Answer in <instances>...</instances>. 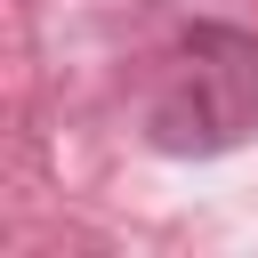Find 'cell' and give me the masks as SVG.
Segmentation results:
<instances>
[{
  "label": "cell",
  "instance_id": "cell-1",
  "mask_svg": "<svg viewBox=\"0 0 258 258\" xmlns=\"http://www.w3.org/2000/svg\"><path fill=\"white\" fill-rule=\"evenodd\" d=\"M145 129L161 153H226L258 129V40L234 24H194L153 81Z\"/></svg>",
  "mask_w": 258,
  "mask_h": 258
}]
</instances>
